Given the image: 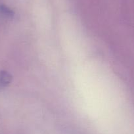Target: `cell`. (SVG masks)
<instances>
[{
	"mask_svg": "<svg viewBox=\"0 0 134 134\" xmlns=\"http://www.w3.org/2000/svg\"><path fill=\"white\" fill-rule=\"evenodd\" d=\"M13 76L9 72L6 70L0 71V89L7 87L11 83Z\"/></svg>",
	"mask_w": 134,
	"mask_h": 134,
	"instance_id": "6da1fadb",
	"label": "cell"
},
{
	"mask_svg": "<svg viewBox=\"0 0 134 134\" xmlns=\"http://www.w3.org/2000/svg\"><path fill=\"white\" fill-rule=\"evenodd\" d=\"M0 14L8 19H11L14 15L13 11L5 5H0Z\"/></svg>",
	"mask_w": 134,
	"mask_h": 134,
	"instance_id": "7a4b0ae2",
	"label": "cell"
}]
</instances>
